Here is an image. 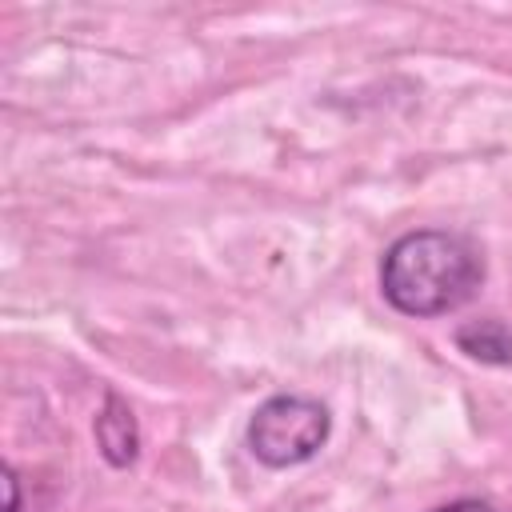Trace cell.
Instances as JSON below:
<instances>
[{
  "label": "cell",
  "mask_w": 512,
  "mask_h": 512,
  "mask_svg": "<svg viewBox=\"0 0 512 512\" xmlns=\"http://www.w3.org/2000/svg\"><path fill=\"white\" fill-rule=\"evenodd\" d=\"M480 280H484V260L472 248V240L444 228L404 232L400 240L388 244L380 260L384 300L416 320L460 308L464 300H472Z\"/></svg>",
  "instance_id": "obj_1"
},
{
  "label": "cell",
  "mask_w": 512,
  "mask_h": 512,
  "mask_svg": "<svg viewBox=\"0 0 512 512\" xmlns=\"http://www.w3.org/2000/svg\"><path fill=\"white\" fill-rule=\"evenodd\" d=\"M332 432V416L320 400L280 392L256 404L248 416V452L268 468H292L312 460Z\"/></svg>",
  "instance_id": "obj_2"
},
{
  "label": "cell",
  "mask_w": 512,
  "mask_h": 512,
  "mask_svg": "<svg viewBox=\"0 0 512 512\" xmlns=\"http://www.w3.org/2000/svg\"><path fill=\"white\" fill-rule=\"evenodd\" d=\"M92 432H96L100 456L112 468H128L140 456V428H136V416L120 392H104V408L96 412Z\"/></svg>",
  "instance_id": "obj_3"
},
{
  "label": "cell",
  "mask_w": 512,
  "mask_h": 512,
  "mask_svg": "<svg viewBox=\"0 0 512 512\" xmlns=\"http://www.w3.org/2000/svg\"><path fill=\"white\" fill-rule=\"evenodd\" d=\"M4 492H8L4 512H20V476H16V468H12V464H4Z\"/></svg>",
  "instance_id": "obj_6"
},
{
  "label": "cell",
  "mask_w": 512,
  "mask_h": 512,
  "mask_svg": "<svg viewBox=\"0 0 512 512\" xmlns=\"http://www.w3.org/2000/svg\"><path fill=\"white\" fill-rule=\"evenodd\" d=\"M428 512H504L488 500H476V496H464V500H452V504H440V508H428Z\"/></svg>",
  "instance_id": "obj_5"
},
{
  "label": "cell",
  "mask_w": 512,
  "mask_h": 512,
  "mask_svg": "<svg viewBox=\"0 0 512 512\" xmlns=\"http://www.w3.org/2000/svg\"><path fill=\"white\" fill-rule=\"evenodd\" d=\"M456 348L480 364H496L508 368L512 364V328L496 316H480V320H464L456 328Z\"/></svg>",
  "instance_id": "obj_4"
}]
</instances>
